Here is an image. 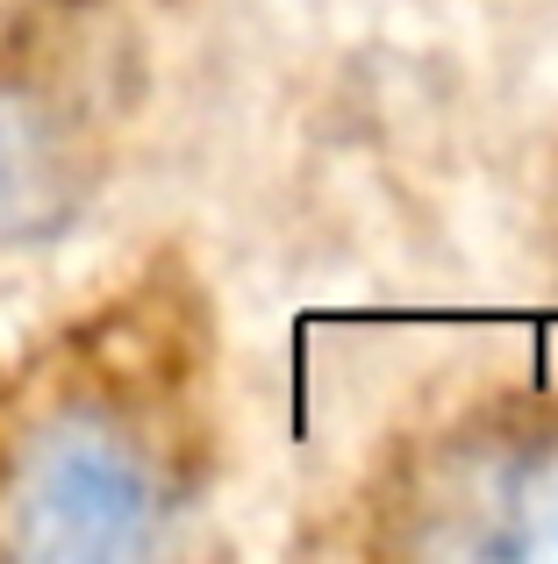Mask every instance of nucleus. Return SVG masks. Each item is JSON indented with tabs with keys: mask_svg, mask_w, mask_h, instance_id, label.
<instances>
[{
	"mask_svg": "<svg viewBox=\"0 0 558 564\" xmlns=\"http://www.w3.org/2000/svg\"><path fill=\"white\" fill-rule=\"evenodd\" d=\"M0 514L22 557L94 564L151 551L165 494H158V465L122 422L94 408H65L43 429H29V443L14 451Z\"/></svg>",
	"mask_w": 558,
	"mask_h": 564,
	"instance_id": "f257e3e1",
	"label": "nucleus"
},
{
	"mask_svg": "<svg viewBox=\"0 0 558 564\" xmlns=\"http://www.w3.org/2000/svg\"><path fill=\"white\" fill-rule=\"evenodd\" d=\"M416 551L437 557H558V436H487L430 465L416 494Z\"/></svg>",
	"mask_w": 558,
	"mask_h": 564,
	"instance_id": "f03ea898",
	"label": "nucleus"
},
{
	"mask_svg": "<svg viewBox=\"0 0 558 564\" xmlns=\"http://www.w3.org/2000/svg\"><path fill=\"white\" fill-rule=\"evenodd\" d=\"M72 207V172L57 122L22 94H0V236L57 229Z\"/></svg>",
	"mask_w": 558,
	"mask_h": 564,
	"instance_id": "7ed1b4c3",
	"label": "nucleus"
}]
</instances>
